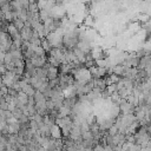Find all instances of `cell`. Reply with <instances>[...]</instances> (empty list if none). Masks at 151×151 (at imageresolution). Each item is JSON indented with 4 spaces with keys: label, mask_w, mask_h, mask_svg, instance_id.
I'll use <instances>...</instances> for the list:
<instances>
[{
    "label": "cell",
    "mask_w": 151,
    "mask_h": 151,
    "mask_svg": "<svg viewBox=\"0 0 151 151\" xmlns=\"http://www.w3.org/2000/svg\"><path fill=\"white\" fill-rule=\"evenodd\" d=\"M104 151H113V147H111L110 145H104Z\"/></svg>",
    "instance_id": "7a4b0ae2"
},
{
    "label": "cell",
    "mask_w": 151,
    "mask_h": 151,
    "mask_svg": "<svg viewBox=\"0 0 151 151\" xmlns=\"http://www.w3.org/2000/svg\"><path fill=\"white\" fill-rule=\"evenodd\" d=\"M50 132H51V137L53 138V139H60L61 138V130H60V127L57 125V124H54L53 126H51V129H50Z\"/></svg>",
    "instance_id": "6da1fadb"
}]
</instances>
